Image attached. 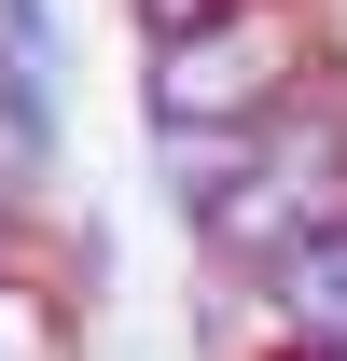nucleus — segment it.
<instances>
[{
    "label": "nucleus",
    "mask_w": 347,
    "mask_h": 361,
    "mask_svg": "<svg viewBox=\"0 0 347 361\" xmlns=\"http://www.w3.org/2000/svg\"><path fill=\"white\" fill-rule=\"evenodd\" d=\"M305 84H319L305 14H292V0H236V14H209L195 42H167L153 70H139V111H153V126H222V139H264Z\"/></svg>",
    "instance_id": "f257e3e1"
},
{
    "label": "nucleus",
    "mask_w": 347,
    "mask_h": 361,
    "mask_svg": "<svg viewBox=\"0 0 347 361\" xmlns=\"http://www.w3.org/2000/svg\"><path fill=\"white\" fill-rule=\"evenodd\" d=\"M347 223V111L319 84L292 97V111H278V126H264V153H250V180H236V195H222L209 223V264H236V278H278L292 264V250H319V236Z\"/></svg>",
    "instance_id": "f03ea898"
},
{
    "label": "nucleus",
    "mask_w": 347,
    "mask_h": 361,
    "mask_svg": "<svg viewBox=\"0 0 347 361\" xmlns=\"http://www.w3.org/2000/svg\"><path fill=\"white\" fill-rule=\"evenodd\" d=\"M0 153L56 167V0H0Z\"/></svg>",
    "instance_id": "7ed1b4c3"
},
{
    "label": "nucleus",
    "mask_w": 347,
    "mask_h": 361,
    "mask_svg": "<svg viewBox=\"0 0 347 361\" xmlns=\"http://www.w3.org/2000/svg\"><path fill=\"white\" fill-rule=\"evenodd\" d=\"M264 306L292 319V348H347V223L319 236V250H292V264L264 278Z\"/></svg>",
    "instance_id": "20e7f679"
},
{
    "label": "nucleus",
    "mask_w": 347,
    "mask_h": 361,
    "mask_svg": "<svg viewBox=\"0 0 347 361\" xmlns=\"http://www.w3.org/2000/svg\"><path fill=\"white\" fill-rule=\"evenodd\" d=\"M250 153H264V139H222V126H153V167H167V195L195 209V223H209L236 180H250Z\"/></svg>",
    "instance_id": "39448f33"
},
{
    "label": "nucleus",
    "mask_w": 347,
    "mask_h": 361,
    "mask_svg": "<svg viewBox=\"0 0 347 361\" xmlns=\"http://www.w3.org/2000/svg\"><path fill=\"white\" fill-rule=\"evenodd\" d=\"M126 14H139V42L167 56V42H195V28H209V14H236V0H126Z\"/></svg>",
    "instance_id": "423d86ee"
},
{
    "label": "nucleus",
    "mask_w": 347,
    "mask_h": 361,
    "mask_svg": "<svg viewBox=\"0 0 347 361\" xmlns=\"http://www.w3.org/2000/svg\"><path fill=\"white\" fill-rule=\"evenodd\" d=\"M14 250H28V223H14V195H0V278H14Z\"/></svg>",
    "instance_id": "0eeeda50"
},
{
    "label": "nucleus",
    "mask_w": 347,
    "mask_h": 361,
    "mask_svg": "<svg viewBox=\"0 0 347 361\" xmlns=\"http://www.w3.org/2000/svg\"><path fill=\"white\" fill-rule=\"evenodd\" d=\"M292 361H347V348H292Z\"/></svg>",
    "instance_id": "6e6552de"
}]
</instances>
